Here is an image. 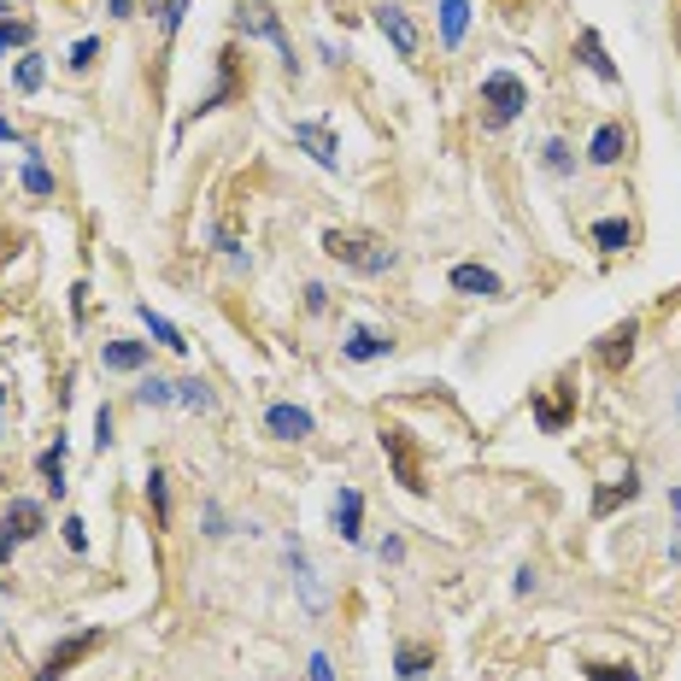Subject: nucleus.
<instances>
[{
    "mask_svg": "<svg viewBox=\"0 0 681 681\" xmlns=\"http://www.w3.org/2000/svg\"><path fill=\"white\" fill-rule=\"evenodd\" d=\"M323 253L347 264V271H364V277H388L394 271V247L377 241V236H359V230H323Z\"/></svg>",
    "mask_w": 681,
    "mask_h": 681,
    "instance_id": "1",
    "label": "nucleus"
},
{
    "mask_svg": "<svg viewBox=\"0 0 681 681\" xmlns=\"http://www.w3.org/2000/svg\"><path fill=\"white\" fill-rule=\"evenodd\" d=\"M230 24H236V36H247V41H271V48L282 53V71H288V77H300V59H294V36H288L282 12L271 7V0H241Z\"/></svg>",
    "mask_w": 681,
    "mask_h": 681,
    "instance_id": "2",
    "label": "nucleus"
},
{
    "mask_svg": "<svg viewBox=\"0 0 681 681\" xmlns=\"http://www.w3.org/2000/svg\"><path fill=\"white\" fill-rule=\"evenodd\" d=\"M482 107H488V130H505V123H518V118H523V107H529L523 77H511V71H488V77H482Z\"/></svg>",
    "mask_w": 681,
    "mask_h": 681,
    "instance_id": "3",
    "label": "nucleus"
},
{
    "mask_svg": "<svg viewBox=\"0 0 681 681\" xmlns=\"http://www.w3.org/2000/svg\"><path fill=\"white\" fill-rule=\"evenodd\" d=\"M48 529V511H41V500H12L7 505V523H0V564H12V552L36 541V534Z\"/></svg>",
    "mask_w": 681,
    "mask_h": 681,
    "instance_id": "4",
    "label": "nucleus"
},
{
    "mask_svg": "<svg viewBox=\"0 0 681 681\" xmlns=\"http://www.w3.org/2000/svg\"><path fill=\"white\" fill-rule=\"evenodd\" d=\"M377 30L388 36V48H394L400 59H418L423 53V30L411 24V12L394 7V0H382V7H377Z\"/></svg>",
    "mask_w": 681,
    "mask_h": 681,
    "instance_id": "5",
    "label": "nucleus"
},
{
    "mask_svg": "<svg viewBox=\"0 0 681 681\" xmlns=\"http://www.w3.org/2000/svg\"><path fill=\"white\" fill-rule=\"evenodd\" d=\"M100 641H107L100 629H82V634H71V641H59L48 658H41V675H36V681H59V675H71V664H82V658H89Z\"/></svg>",
    "mask_w": 681,
    "mask_h": 681,
    "instance_id": "6",
    "label": "nucleus"
},
{
    "mask_svg": "<svg viewBox=\"0 0 681 681\" xmlns=\"http://www.w3.org/2000/svg\"><path fill=\"white\" fill-rule=\"evenodd\" d=\"M382 452L394 459V477H400V488L405 493H423V470H418V452H411V435L400 423H388L382 429Z\"/></svg>",
    "mask_w": 681,
    "mask_h": 681,
    "instance_id": "7",
    "label": "nucleus"
},
{
    "mask_svg": "<svg viewBox=\"0 0 681 681\" xmlns=\"http://www.w3.org/2000/svg\"><path fill=\"white\" fill-rule=\"evenodd\" d=\"M447 282H452V294H477V300H500V294H505L500 271H488V264H477V259L452 264V271H447Z\"/></svg>",
    "mask_w": 681,
    "mask_h": 681,
    "instance_id": "8",
    "label": "nucleus"
},
{
    "mask_svg": "<svg viewBox=\"0 0 681 681\" xmlns=\"http://www.w3.org/2000/svg\"><path fill=\"white\" fill-rule=\"evenodd\" d=\"M329 529H336L347 547L364 541V493L359 488H341L336 493V505H329Z\"/></svg>",
    "mask_w": 681,
    "mask_h": 681,
    "instance_id": "9",
    "label": "nucleus"
},
{
    "mask_svg": "<svg viewBox=\"0 0 681 681\" xmlns=\"http://www.w3.org/2000/svg\"><path fill=\"white\" fill-rule=\"evenodd\" d=\"M288 136H294V148H306V153L323 164V171H341V141H336L329 123H294Z\"/></svg>",
    "mask_w": 681,
    "mask_h": 681,
    "instance_id": "10",
    "label": "nucleus"
},
{
    "mask_svg": "<svg viewBox=\"0 0 681 681\" xmlns=\"http://www.w3.org/2000/svg\"><path fill=\"white\" fill-rule=\"evenodd\" d=\"M264 429H271L277 441H306L318 429V418L306 405H288V400H277V405H264Z\"/></svg>",
    "mask_w": 681,
    "mask_h": 681,
    "instance_id": "11",
    "label": "nucleus"
},
{
    "mask_svg": "<svg viewBox=\"0 0 681 681\" xmlns=\"http://www.w3.org/2000/svg\"><path fill=\"white\" fill-rule=\"evenodd\" d=\"M623 159H629V130L617 118H605L600 130H593V141H588V164L611 171V164H623Z\"/></svg>",
    "mask_w": 681,
    "mask_h": 681,
    "instance_id": "12",
    "label": "nucleus"
},
{
    "mask_svg": "<svg viewBox=\"0 0 681 681\" xmlns=\"http://www.w3.org/2000/svg\"><path fill=\"white\" fill-rule=\"evenodd\" d=\"M288 570H294V582H300L306 611L323 617V611H329V593H323V582H318V570H312V559H306V547H300V541H288Z\"/></svg>",
    "mask_w": 681,
    "mask_h": 681,
    "instance_id": "13",
    "label": "nucleus"
},
{
    "mask_svg": "<svg viewBox=\"0 0 681 681\" xmlns=\"http://www.w3.org/2000/svg\"><path fill=\"white\" fill-rule=\"evenodd\" d=\"M341 353L353 359V364H377V359L394 353V336H388V329H370V323H359L353 336L341 341Z\"/></svg>",
    "mask_w": 681,
    "mask_h": 681,
    "instance_id": "14",
    "label": "nucleus"
},
{
    "mask_svg": "<svg viewBox=\"0 0 681 681\" xmlns=\"http://www.w3.org/2000/svg\"><path fill=\"white\" fill-rule=\"evenodd\" d=\"M634 341H641V323H634V318H623L617 329H605V341H600V364H605V370H623V364L634 359Z\"/></svg>",
    "mask_w": 681,
    "mask_h": 681,
    "instance_id": "15",
    "label": "nucleus"
},
{
    "mask_svg": "<svg viewBox=\"0 0 681 681\" xmlns=\"http://www.w3.org/2000/svg\"><path fill=\"white\" fill-rule=\"evenodd\" d=\"M148 359H153L148 341H107V347H100V364L118 370V377H130V370H148Z\"/></svg>",
    "mask_w": 681,
    "mask_h": 681,
    "instance_id": "16",
    "label": "nucleus"
},
{
    "mask_svg": "<svg viewBox=\"0 0 681 681\" xmlns=\"http://www.w3.org/2000/svg\"><path fill=\"white\" fill-rule=\"evenodd\" d=\"M634 493H641V477H634V464H623V477L617 482H605L600 493H593V518H611L617 505H629Z\"/></svg>",
    "mask_w": 681,
    "mask_h": 681,
    "instance_id": "17",
    "label": "nucleus"
},
{
    "mask_svg": "<svg viewBox=\"0 0 681 681\" xmlns=\"http://www.w3.org/2000/svg\"><path fill=\"white\" fill-rule=\"evenodd\" d=\"M230 94H236V53L223 48V53H218V82H212V94H200V107H194V118H206V112H218V107H223V100H230Z\"/></svg>",
    "mask_w": 681,
    "mask_h": 681,
    "instance_id": "18",
    "label": "nucleus"
},
{
    "mask_svg": "<svg viewBox=\"0 0 681 681\" xmlns=\"http://www.w3.org/2000/svg\"><path fill=\"white\" fill-rule=\"evenodd\" d=\"M394 670H400V681H423L429 670H435V647H423V641H400Z\"/></svg>",
    "mask_w": 681,
    "mask_h": 681,
    "instance_id": "19",
    "label": "nucleus"
},
{
    "mask_svg": "<svg viewBox=\"0 0 681 681\" xmlns=\"http://www.w3.org/2000/svg\"><path fill=\"white\" fill-rule=\"evenodd\" d=\"M588 236H593V247H600V253H629V247H634V223H629V218H600Z\"/></svg>",
    "mask_w": 681,
    "mask_h": 681,
    "instance_id": "20",
    "label": "nucleus"
},
{
    "mask_svg": "<svg viewBox=\"0 0 681 681\" xmlns=\"http://www.w3.org/2000/svg\"><path fill=\"white\" fill-rule=\"evenodd\" d=\"M582 66L600 77V82H623V71L611 66V53H605V41H600V30H582Z\"/></svg>",
    "mask_w": 681,
    "mask_h": 681,
    "instance_id": "21",
    "label": "nucleus"
},
{
    "mask_svg": "<svg viewBox=\"0 0 681 681\" xmlns=\"http://www.w3.org/2000/svg\"><path fill=\"white\" fill-rule=\"evenodd\" d=\"M470 30V0H441V48H459Z\"/></svg>",
    "mask_w": 681,
    "mask_h": 681,
    "instance_id": "22",
    "label": "nucleus"
},
{
    "mask_svg": "<svg viewBox=\"0 0 681 681\" xmlns=\"http://www.w3.org/2000/svg\"><path fill=\"white\" fill-rule=\"evenodd\" d=\"M136 312H141V323H148V336H153L159 347H171V353H189V341H182V329H177L171 318H159L153 306H136Z\"/></svg>",
    "mask_w": 681,
    "mask_h": 681,
    "instance_id": "23",
    "label": "nucleus"
},
{
    "mask_svg": "<svg viewBox=\"0 0 681 681\" xmlns=\"http://www.w3.org/2000/svg\"><path fill=\"white\" fill-rule=\"evenodd\" d=\"M36 470H41V482H48V493H66V441L41 447V459H36Z\"/></svg>",
    "mask_w": 681,
    "mask_h": 681,
    "instance_id": "24",
    "label": "nucleus"
},
{
    "mask_svg": "<svg viewBox=\"0 0 681 681\" xmlns=\"http://www.w3.org/2000/svg\"><path fill=\"white\" fill-rule=\"evenodd\" d=\"M41 82H48V66H41V53H24V59L12 66V89H18V94H36Z\"/></svg>",
    "mask_w": 681,
    "mask_h": 681,
    "instance_id": "25",
    "label": "nucleus"
},
{
    "mask_svg": "<svg viewBox=\"0 0 681 681\" xmlns=\"http://www.w3.org/2000/svg\"><path fill=\"white\" fill-rule=\"evenodd\" d=\"M148 505H153V523L159 529L171 523V482H164V470H148Z\"/></svg>",
    "mask_w": 681,
    "mask_h": 681,
    "instance_id": "26",
    "label": "nucleus"
},
{
    "mask_svg": "<svg viewBox=\"0 0 681 681\" xmlns=\"http://www.w3.org/2000/svg\"><path fill=\"white\" fill-rule=\"evenodd\" d=\"M30 41H36V24H30V18H0V53H12V48H30Z\"/></svg>",
    "mask_w": 681,
    "mask_h": 681,
    "instance_id": "27",
    "label": "nucleus"
},
{
    "mask_svg": "<svg viewBox=\"0 0 681 681\" xmlns=\"http://www.w3.org/2000/svg\"><path fill=\"white\" fill-rule=\"evenodd\" d=\"M136 405H177V382L141 377V382H136Z\"/></svg>",
    "mask_w": 681,
    "mask_h": 681,
    "instance_id": "28",
    "label": "nucleus"
},
{
    "mask_svg": "<svg viewBox=\"0 0 681 681\" xmlns=\"http://www.w3.org/2000/svg\"><path fill=\"white\" fill-rule=\"evenodd\" d=\"M177 405H189V411H212L218 400H212V388H206L200 377H182V382H177Z\"/></svg>",
    "mask_w": 681,
    "mask_h": 681,
    "instance_id": "29",
    "label": "nucleus"
},
{
    "mask_svg": "<svg viewBox=\"0 0 681 681\" xmlns=\"http://www.w3.org/2000/svg\"><path fill=\"white\" fill-rule=\"evenodd\" d=\"M24 153H30V164H24V189L48 200V194H53V171L41 164V153H36V148H24Z\"/></svg>",
    "mask_w": 681,
    "mask_h": 681,
    "instance_id": "30",
    "label": "nucleus"
},
{
    "mask_svg": "<svg viewBox=\"0 0 681 681\" xmlns=\"http://www.w3.org/2000/svg\"><path fill=\"white\" fill-rule=\"evenodd\" d=\"M564 418H570V405H564V400H534V423H541L547 435H559Z\"/></svg>",
    "mask_w": 681,
    "mask_h": 681,
    "instance_id": "31",
    "label": "nucleus"
},
{
    "mask_svg": "<svg viewBox=\"0 0 681 681\" xmlns=\"http://www.w3.org/2000/svg\"><path fill=\"white\" fill-rule=\"evenodd\" d=\"M94 59H100V36H82L77 48H71V59H66V66H71V71H89Z\"/></svg>",
    "mask_w": 681,
    "mask_h": 681,
    "instance_id": "32",
    "label": "nucleus"
},
{
    "mask_svg": "<svg viewBox=\"0 0 681 681\" xmlns=\"http://www.w3.org/2000/svg\"><path fill=\"white\" fill-rule=\"evenodd\" d=\"M547 171H552V177H570V171H575L570 141H547Z\"/></svg>",
    "mask_w": 681,
    "mask_h": 681,
    "instance_id": "33",
    "label": "nucleus"
},
{
    "mask_svg": "<svg viewBox=\"0 0 681 681\" xmlns=\"http://www.w3.org/2000/svg\"><path fill=\"white\" fill-rule=\"evenodd\" d=\"M112 447V405H100L94 411V452H107Z\"/></svg>",
    "mask_w": 681,
    "mask_h": 681,
    "instance_id": "34",
    "label": "nucleus"
},
{
    "mask_svg": "<svg viewBox=\"0 0 681 681\" xmlns=\"http://www.w3.org/2000/svg\"><path fill=\"white\" fill-rule=\"evenodd\" d=\"M200 518H206V534H212V541H223V534H230V529H223V511H218V500H206V505H200Z\"/></svg>",
    "mask_w": 681,
    "mask_h": 681,
    "instance_id": "35",
    "label": "nucleus"
},
{
    "mask_svg": "<svg viewBox=\"0 0 681 681\" xmlns=\"http://www.w3.org/2000/svg\"><path fill=\"white\" fill-rule=\"evenodd\" d=\"M182 12H189V0H164V12H159V24H164V36H177V24H182Z\"/></svg>",
    "mask_w": 681,
    "mask_h": 681,
    "instance_id": "36",
    "label": "nucleus"
},
{
    "mask_svg": "<svg viewBox=\"0 0 681 681\" xmlns=\"http://www.w3.org/2000/svg\"><path fill=\"white\" fill-rule=\"evenodd\" d=\"M306 312H312V318L329 312V288H323V282H306Z\"/></svg>",
    "mask_w": 681,
    "mask_h": 681,
    "instance_id": "37",
    "label": "nucleus"
},
{
    "mask_svg": "<svg viewBox=\"0 0 681 681\" xmlns=\"http://www.w3.org/2000/svg\"><path fill=\"white\" fill-rule=\"evenodd\" d=\"M66 547L71 552H89V529H82V518H66Z\"/></svg>",
    "mask_w": 681,
    "mask_h": 681,
    "instance_id": "38",
    "label": "nucleus"
},
{
    "mask_svg": "<svg viewBox=\"0 0 681 681\" xmlns=\"http://www.w3.org/2000/svg\"><path fill=\"white\" fill-rule=\"evenodd\" d=\"M377 559L382 564H405V541H400V534H388V541L377 547Z\"/></svg>",
    "mask_w": 681,
    "mask_h": 681,
    "instance_id": "39",
    "label": "nucleus"
},
{
    "mask_svg": "<svg viewBox=\"0 0 681 681\" xmlns=\"http://www.w3.org/2000/svg\"><path fill=\"white\" fill-rule=\"evenodd\" d=\"M312 681H336V664H329V652H312V664H306Z\"/></svg>",
    "mask_w": 681,
    "mask_h": 681,
    "instance_id": "40",
    "label": "nucleus"
},
{
    "mask_svg": "<svg viewBox=\"0 0 681 681\" xmlns=\"http://www.w3.org/2000/svg\"><path fill=\"white\" fill-rule=\"evenodd\" d=\"M107 12H112V18H130V12H136V0H107Z\"/></svg>",
    "mask_w": 681,
    "mask_h": 681,
    "instance_id": "41",
    "label": "nucleus"
},
{
    "mask_svg": "<svg viewBox=\"0 0 681 681\" xmlns=\"http://www.w3.org/2000/svg\"><path fill=\"white\" fill-rule=\"evenodd\" d=\"M593 681H617V675H611V664H593Z\"/></svg>",
    "mask_w": 681,
    "mask_h": 681,
    "instance_id": "42",
    "label": "nucleus"
},
{
    "mask_svg": "<svg viewBox=\"0 0 681 681\" xmlns=\"http://www.w3.org/2000/svg\"><path fill=\"white\" fill-rule=\"evenodd\" d=\"M670 511H675V523H681V488H670Z\"/></svg>",
    "mask_w": 681,
    "mask_h": 681,
    "instance_id": "43",
    "label": "nucleus"
},
{
    "mask_svg": "<svg viewBox=\"0 0 681 681\" xmlns=\"http://www.w3.org/2000/svg\"><path fill=\"white\" fill-rule=\"evenodd\" d=\"M0 141H18V130H12V123H7V118H0Z\"/></svg>",
    "mask_w": 681,
    "mask_h": 681,
    "instance_id": "44",
    "label": "nucleus"
},
{
    "mask_svg": "<svg viewBox=\"0 0 681 681\" xmlns=\"http://www.w3.org/2000/svg\"><path fill=\"white\" fill-rule=\"evenodd\" d=\"M141 12H164V0H141Z\"/></svg>",
    "mask_w": 681,
    "mask_h": 681,
    "instance_id": "45",
    "label": "nucleus"
},
{
    "mask_svg": "<svg viewBox=\"0 0 681 681\" xmlns=\"http://www.w3.org/2000/svg\"><path fill=\"white\" fill-rule=\"evenodd\" d=\"M675 53H681V7H675Z\"/></svg>",
    "mask_w": 681,
    "mask_h": 681,
    "instance_id": "46",
    "label": "nucleus"
},
{
    "mask_svg": "<svg viewBox=\"0 0 681 681\" xmlns=\"http://www.w3.org/2000/svg\"><path fill=\"white\" fill-rule=\"evenodd\" d=\"M0 18H7V0H0Z\"/></svg>",
    "mask_w": 681,
    "mask_h": 681,
    "instance_id": "47",
    "label": "nucleus"
},
{
    "mask_svg": "<svg viewBox=\"0 0 681 681\" xmlns=\"http://www.w3.org/2000/svg\"><path fill=\"white\" fill-rule=\"evenodd\" d=\"M670 559H681V547H675V552H670Z\"/></svg>",
    "mask_w": 681,
    "mask_h": 681,
    "instance_id": "48",
    "label": "nucleus"
},
{
    "mask_svg": "<svg viewBox=\"0 0 681 681\" xmlns=\"http://www.w3.org/2000/svg\"><path fill=\"white\" fill-rule=\"evenodd\" d=\"M0 400H7V388H0Z\"/></svg>",
    "mask_w": 681,
    "mask_h": 681,
    "instance_id": "49",
    "label": "nucleus"
}]
</instances>
